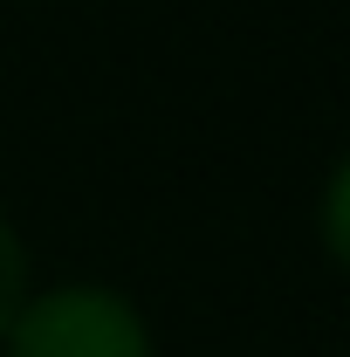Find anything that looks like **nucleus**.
Returning <instances> with one entry per match:
<instances>
[{"mask_svg":"<svg viewBox=\"0 0 350 357\" xmlns=\"http://www.w3.org/2000/svg\"><path fill=\"white\" fill-rule=\"evenodd\" d=\"M28 296H35V289H28V248H21L14 220L0 213V337H7V323H14V310H21Z\"/></svg>","mask_w":350,"mask_h":357,"instance_id":"2","label":"nucleus"},{"mask_svg":"<svg viewBox=\"0 0 350 357\" xmlns=\"http://www.w3.org/2000/svg\"><path fill=\"white\" fill-rule=\"evenodd\" d=\"M0 357H151V330L131 296L96 282H62L14 310Z\"/></svg>","mask_w":350,"mask_h":357,"instance_id":"1","label":"nucleus"},{"mask_svg":"<svg viewBox=\"0 0 350 357\" xmlns=\"http://www.w3.org/2000/svg\"><path fill=\"white\" fill-rule=\"evenodd\" d=\"M323 248L350 275V151H344V165L330 172V192H323Z\"/></svg>","mask_w":350,"mask_h":357,"instance_id":"3","label":"nucleus"}]
</instances>
